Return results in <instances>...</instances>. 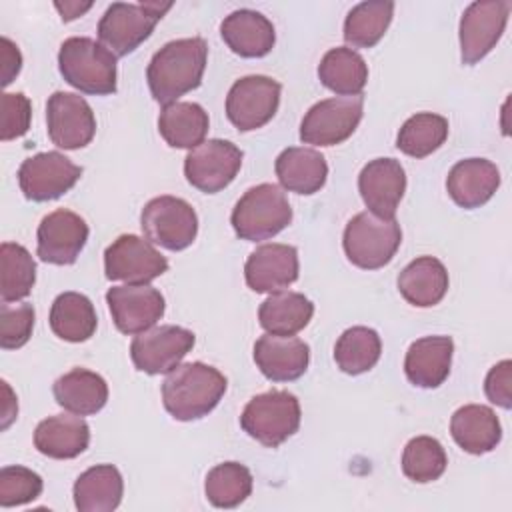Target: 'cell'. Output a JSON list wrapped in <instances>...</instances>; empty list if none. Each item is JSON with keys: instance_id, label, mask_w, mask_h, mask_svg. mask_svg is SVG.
Instances as JSON below:
<instances>
[{"instance_id": "cell-10", "label": "cell", "mask_w": 512, "mask_h": 512, "mask_svg": "<svg viewBox=\"0 0 512 512\" xmlns=\"http://www.w3.org/2000/svg\"><path fill=\"white\" fill-rule=\"evenodd\" d=\"M280 92V82L270 76H244L228 90L226 116L240 132L262 128L274 118L280 106Z\"/></svg>"}, {"instance_id": "cell-29", "label": "cell", "mask_w": 512, "mask_h": 512, "mask_svg": "<svg viewBox=\"0 0 512 512\" xmlns=\"http://www.w3.org/2000/svg\"><path fill=\"white\" fill-rule=\"evenodd\" d=\"M52 394L58 406L64 410L78 416H90L106 406L108 384L92 370L72 368L54 382Z\"/></svg>"}, {"instance_id": "cell-23", "label": "cell", "mask_w": 512, "mask_h": 512, "mask_svg": "<svg viewBox=\"0 0 512 512\" xmlns=\"http://www.w3.org/2000/svg\"><path fill=\"white\" fill-rule=\"evenodd\" d=\"M220 36L226 46L242 58H262L276 42L272 22L250 8L230 12L220 24Z\"/></svg>"}, {"instance_id": "cell-28", "label": "cell", "mask_w": 512, "mask_h": 512, "mask_svg": "<svg viewBox=\"0 0 512 512\" xmlns=\"http://www.w3.org/2000/svg\"><path fill=\"white\" fill-rule=\"evenodd\" d=\"M398 292L418 308L436 306L448 292V272L434 256H420L398 274Z\"/></svg>"}, {"instance_id": "cell-35", "label": "cell", "mask_w": 512, "mask_h": 512, "mask_svg": "<svg viewBox=\"0 0 512 512\" xmlns=\"http://www.w3.org/2000/svg\"><path fill=\"white\" fill-rule=\"evenodd\" d=\"M394 16L392 0H368L356 4L344 20V40L352 48H372L386 34Z\"/></svg>"}, {"instance_id": "cell-5", "label": "cell", "mask_w": 512, "mask_h": 512, "mask_svg": "<svg viewBox=\"0 0 512 512\" xmlns=\"http://www.w3.org/2000/svg\"><path fill=\"white\" fill-rule=\"evenodd\" d=\"M172 2H114L98 22V40L116 58L134 52L156 28Z\"/></svg>"}, {"instance_id": "cell-22", "label": "cell", "mask_w": 512, "mask_h": 512, "mask_svg": "<svg viewBox=\"0 0 512 512\" xmlns=\"http://www.w3.org/2000/svg\"><path fill=\"white\" fill-rule=\"evenodd\" d=\"M500 186V170L486 158H466L456 162L446 178L450 198L464 210L486 204Z\"/></svg>"}, {"instance_id": "cell-45", "label": "cell", "mask_w": 512, "mask_h": 512, "mask_svg": "<svg viewBox=\"0 0 512 512\" xmlns=\"http://www.w3.org/2000/svg\"><path fill=\"white\" fill-rule=\"evenodd\" d=\"M0 46H2V52H0V58H2V66H0L2 86H8L18 76V72L22 68V54H20L18 46L6 36L0 40Z\"/></svg>"}, {"instance_id": "cell-30", "label": "cell", "mask_w": 512, "mask_h": 512, "mask_svg": "<svg viewBox=\"0 0 512 512\" xmlns=\"http://www.w3.org/2000/svg\"><path fill=\"white\" fill-rule=\"evenodd\" d=\"M72 492L80 512H112L122 502L124 480L116 466L98 464L76 478Z\"/></svg>"}, {"instance_id": "cell-20", "label": "cell", "mask_w": 512, "mask_h": 512, "mask_svg": "<svg viewBox=\"0 0 512 512\" xmlns=\"http://www.w3.org/2000/svg\"><path fill=\"white\" fill-rule=\"evenodd\" d=\"M358 190L368 212L394 218L406 192V172L394 158H374L360 170Z\"/></svg>"}, {"instance_id": "cell-32", "label": "cell", "mask_w": 512, "mask_h": 512, "mask_svg": "<svg viewBox=\"0 0 512 512\" xmlns=\"http://www.w3.org/2000/svg\"><path fill=\"white\" fill-rule=\"evenodd\" d=\"M314 314V304L300 292L280 290L270 294L258 308L260 326L268 334L294 336L308 326Z\"/></svg>"}, {"instance_id": "cell-12", "label": "cell", "mask_w": 512, "mask_h": 512, "mask_svg": "<svg viewBox=\"0 0 512 512\" xmlns=\"http://www.w3.org/2000/svg\"><path fill=\"white\" fill-rule=\"evenodd\" d=\"M194 342V332L182 326H152L134 336L130 344V358L140 372L168 374L194 348Z\"/></svg>"}, {"instance_id": "cell-16", "label": "cell", "mask_w": 512, "mask_h": 512, "mask_svg": "<svg viewBox=\"0 0 512 512\" xmlns=\"http://www.w3.org/2000/svg\"><path fill=\"white\" fill-rule=\"evenodd\" d=\"M46 124L52 144L64 150H78L92 142L96 118L90 104L74 92H54L46 102Z\"/></svg>"}, {"instance_id": "cell-42", "label": "cell", "mask_w": 512, "mask_h": 512, "mask_svg": "<svg viewBox=\"0 0 512 512\" xmlns=\"http://www.w3.org/2000/svg\"><path fill=\"white\" fill-rule=\"evenodd\" d=\"M34 330V306L22 304H0V346L4 350L22 348Z\"/></svg>"}, {"instance_id": "cell-3", "label": "cell", "mask_w": 512, "mask_h": 512, "mask_svg": "<svg viewBox=\"0 0 512 512\" xmlns=\"http://www.w3.org/2000/svg\"><path fill=\"white\" fill-rule=\"evenodd\" d=\"M58 68L62 78L84 94L116 92V56L92 38H66L58 50Z\"/></svg>"}, {"instance_id": "cell-41", "label": "cell", "mask_w": 512, "mask_h": 512, "mask_svg": "<svg viewBox=\"0 0 512 512\" xmlns=\"http://www.w3.org/2000/svg\"><path fill=\"white\" fill-rule=\"evenodd\" d=\"M44 482L40 474L26 466H4L0 470V506L12 508L28 504L42 494Z\"/></svg>"}, {"instance_id": "cell-31", "label": "cell", "mask_w": 512, "mask_h": 512, "mask_svg": "<svg viewBox=\"0 0 512 512\" xmlns=\"http://www.w3.org/2000/svg\"><path fill=\"white\" fill-rule=\"evenodd\" d=\"M208 112L196 102H172L160 110L158 132L172 148H196L208 134Z\"/></svg>"}, {"instance_id": "cell-4", "label": "cell", "mask_w": 512, "mask_h": 512, "mask_svg": "<svg viewBox=\"0 0 512 512\" xmlns=\"http://www.w3.org/2000/svg\"><path fill=\"white\" fill-rule=\"evenodd\" d=\"M230 222L236 236L242 240H268L292 222V206L280 186L264 182L248 188L240 196Z\"/></svg>"}, {"instance_id": "cell-19", "label": "cell", "mask_w": 512, "mask_h": 512, "mask_svg": "<svg viewBox=\"0 0 512 512\" xmlns=\"http://www.w3.org/2000/svg\"><path fill=\"white\" fill-rule=\"evenodd\" d=\"M298 250L290 244H262L250 252L244 264V278L250 290L274 294L298 280Z\"/></svg>"}, {"instance_id": "cell-7", "label": "cell", "mask_w": 512, "mask_h": 512, "mask_svg": "<svg viewBox=\"0 0 512 512\" xmlns=\"http://www.w3.org/2000/svg\"><path fill=\"white\" fill-rule=\"evenodd\" d=\"M300 402L288 390H270L248 400L242 410V430L262 446L276 448L300 428Z\"/></svg>"}, {"instance_id": "cell-44", "label": "cell", "mask_w": 512, "mask_h": 512, "mask_svg": "<svg viewBox=\"0 0 512 512\" xmlns=\"http://www.w3.org/2000/svg\"><path fill=\"white\" fill-rule=\"evenodd\" d=\"M510 380H512V362L510 360H502V362L494 364L484 380L486 398L504 410H508L512 406Z\"/></svg>"}, {"instance_id": "cell-33", "label": "cell", "mask_w": 512, "mask_h": 512, "mask_svg": "<svg viewBox=\"0 0 512 512\" xmlns=\"http://www.w3.org/2000/svg\"><path fill=\"white\" fill-rule=\"evenodd\" d=\"M52 332L66 342H86L98 326L94 304L80 292H62L54 298L50 316Z\"/></svg>"}, {"instance_id": "cell-40", "label": "cell", "mask_w": 512, "mask_h": 512, "mask_svg": "<svg viewBox=\"0 0 512 512\" xmlns=\"http://www.w3.org/2000/svg\"><path fill=\"white\" fill-rule=\"evenodd\" d=\"M448 466L444 446L432 436H416L408 440L402 452V472L418 484L438 480Z\"/></svg>"}, {"instance_id": "cell-15", "label": "cell", "mask_w": 512, "mask_h": 512, "mask_svg": "<svg viewBox=\"0 0 512 512\" xmlns=\"http://www.w3.org/2000/svg\"><path fill=\"white\" fill-rule=\"evenodd\" d=\"M166 270V256H162L150 240L136 234H122L104 250V272L108 280L150 284Z\"/></svg>"}, {"instance_id": "cell-25", "label": "cell", "mask_w": 512, "mask_h": 512, "mask_svg": "<svg viewBox=\"0 0 512 512\" xmlns=\"http://www.w3.org/2000/svg\"><path fill=\"white\" fill-rule=\"evenodd\" d=\"M90 444V426L82 416L54 414L34 430V446L40 454L56 460L80 456Z\"/></svg>"}, {"instance_id": "cell-24", "label": "cell", "mask_w": 512, "mask_h": 512, "mask_svg": "<svg viewBox=\"0 0 512 512\" xmlns=\"http://www.w3.org/2000/svg\"><path fill=\"white\" fill-rule=\"evenodd\" d=\"M454 342L450 336L414 340L404 358L406 378L418 388H438L450 374Z\"/></svg>"}, {"instance_id": "cell-13", "label": "cell", "mask_w": 512, "mask_h": 512, "mask_svg": "<svg viewBox=\"0 0 512 512\" xmlns=\"http://www.w3.org/2000/svg\"><path fill=\"white\" fill-rule=\"evenodd\" d=\"M510 14L508 0H478L468 4L460 18V60L466 66L480 62L502 38Z\"/></svg>"}, {"instance_id": "cell-39", "label": "cell", "mask_w": 512, "mask_h": 512, "mask_svg": "<svg viewBox=\"0 0 512 512\" xmlns=\"http://www.w3.org/2000/svg\"><path fill=\"white\" fill-rule=\"evenodd\" d=\"M204 494L216 508H236L252 494V474L240 462L216 464L206 474Z\"/></svg>"}, {"instance_id": "cell-6", "label": "cell", "mask_w": 512, "mask_h": 512, "mask_svg": "<svg viewBox=\"0 0 512 512\" xmlns=\"http://www.w3.org/2000/svg\"><path fill=\"white\" fill-rule=\"evenodd\" d=\"M402 242L400 224L394 218H380L372 212H358L344 228L342 246L346 258L362 270L386 266Z\"/></svg>"}, {"instance_id": "cell-38", "label": "cell", "mask_w": 512, "mask_h": 512, "mask_svg": "<svg viewBox=\"0 0 512 512\" xmlns=\"http://www.w3.org/2000/svg\"><path fill=\"white\" fill-rule=\"evenodd\" d=\"M36 282V262L30 252L16 242L0 244V296L2 302L26 298Z\"/></svg>"}, {"instance_id": "cell-26", "label": "cell", "mask_w": 512, "mask_h": 512, "mask_svg": "<svg viewBox=\"0 0 512 512\" xmlns=\"http://www.w3.org/2000/svg\"><path fill=\"white\" fill-rule=\"evenodd\" d=\"M450 434L464 452L480 456L500 444L502 426L490 406L466 404L452 414Z\"/></svg>"}, {"instance_id": "cell-14", "label": "cell", "mask_w": 512, "mask_h": 512, "mask_svg": "<svg viewBox=\"0 0 512 512\" xmlns=\"http://www.w3.org/2000/svg\"><path fill=\"white\" fill-rule=\"evenodd\" d=\"M82 176V168L68 156L50 150L26 158L18 168V184L24 198L48 202L66 194Z\"/></svg>"}, {"instance_id": "cell-34", "label": "cell", "mask_w": 512, "mask_h": 512, "mask_svg": "<svg viewBox=\"0 0 512 512\" xmlns=\"http://www.w3.org/2000/svg\"><path fill=\"white\" fill-rule=\"evenodd\" d=\"M318 78L334 94L356 96L362 94L368 82V64L356 50L336 46L322 56Z\"/></svg>"}, {"instance_id": "cell-9", "label": "cell", "mask_w": 512, "mask_h": 512, "mask_svg": "<svg viewBox=\"0 0 512 512\" xmlns=\"http://www.w3.org/2000/svg\"><path fill=\"white\" fill-rule=\"evenodd\" d=\"M364 96H334L316 102L300 122V140L312 146H336L348 140L362 120Z\"/></svg>"}, {"instance_id": "cell-8", "label": "cell", "mask_w": 512, "mask_h": 512, "mask_svg": "<svg viewBox=\"0 0 512 512\" xmlns=\"http://www.w3.org/2000/svg\"><path fill=\"white\" fill-rule=\"evenodd\" d=\"M140 226L146 240L178 252L196 240L198 216L186 200L164 194L146 202L140 212Z\"/></svg>"}, {"instance_id": "cell-21", "label": "cell", "mask_w": 512, "mask_h": 512, "mask_svg": "<svg viewBox=\"0 0 512 512\" xmlns=\"http://www.w3.org/2000/svg\"><path fill=\"white\" fill-rule=\"evenodd\" d=\"M254 362L272 382L300 378L310 362V346L296 336L264 334L254 344Z\"/></svg>"}, {"instance_id": "cell-43", "label": "cell", "mask_w": 512, "mask_h": 512, "mask_svg": "<svg viewBox=\"0 0 512 512\" xmlns=\"http://www.w3.org/2000/svg\"><path fill=\"white\" fill-rule=\"evenodd\" d=\"M30 118H32V104L28 96L22 92H4L0 140L8 142L24 136L30 128Z\"/></svg>"}, {"instance_id": "cell-36", "label": "cell", "mask_w": 512, "mask_h": 512, "mask_svg": "<svg viewBox=\"0 0 512 512\" xmlns=\"http://www.w3.org/2000/svg\"><path fill=\"white\" fill-rule=\"evenodd\" d=\"M382 354V340L368 326H352L340 334L334 346V360L344 374L358 376L376 366Z\"/></svg>"}, {"instance_id": "cell-37", "label": "cell", "mask_w": 512, "mask_h": 512, "mask_svg": "<svg viewBox=\"0 0 512 512\" xmlns=\"http://www.w3.org/2000/svg\"><path fill=\"white\" fill-rule=\"evenodd\" d=\"M448 138V120L434 112L410 116L398 130L396 148L412 158H426Z\"/></svg>"}, {"instance_id": "cell-27", "label": "cell", "mask_w": 512, "mask_h": 512, "mask_svg": "<svg viewBox=\"0 0 512 512\" xmlns=\"http://www.w3.org/2000/svg\"><path fill=\"white\" fill-rule=\"evenodd\" d=\"M274 170L284 190L304 196L318 192L328 178L326 158L318 150L304 146H290L282 150L276 158Z\"/></svg>"}, {"instance_id": "cell-1", "label": "cell", "mask_w": 512, "mask_h": 512, "mask_svg": "<svg viewBox=\"0 0 512 512\" xmlns=\"http://www.w3.org/2000/svg\"><path fill=\"white\" fill-rule=\"evenodd\" d=\"M208 60V44L204 38H178L166 42L154 52L146 80L150 94L160 104L178 102V98L200 86Z\"/></svg>"}, {"instance_id": "cell-2", "label": "cell", "mask_w": 512, "mask_h": 512, "mask_svg": "<svg viewBox=\"0 0 512 512\" xmlns=\"http://www.w3.org/2000/svg\"><path fill=\"white\" fill-rule=\"evenodd\" d=\"M226 386V376L210 364H178L162 382V404L174 420L192 422L218 406Z\"/></svg>"}, {"instance_id": "cell-46", "label": "cell", "mask_w": 512, "mask_h": 512, "mask_svg": "<svg viewBox=\"0 0 512 512\" xmlns=\"http://www.w3.org/2000/svg\"><path fill=\"white\" fill-rule=\"evenodd\" d=\"M54 6H56V10L60 12L62 20H64V22H70V20L82 16L86 10H90V8H92V2H84V4H80V2H64V4H62V2H56Z\"/></svg>"}, {"instance_id": "cell-17", "label": "cell", "mask_w": 512, "mask_h": 512, "mask_svg": "<svg viewBox=\"0 0 512 512\" xmlns=\"http://www.w3.org/2000/svg\"><path fill=\"white\" fill-rule=\"evenodd\" d=\"M88 232V224L80 214L58 208L46 214L38 224L36 254L48 264H74L86 246Z\"/></svg>"}, {"instance_id": "cell-18", "label": "cell", "mask_w": 512, "mask_h": 512, "mask_svg": "<svg viewBox=\"0 0 512 512\" xmlns=\"http://www.w3.org/2000/svg\"><path fill=\"white\" fill-rule=\"evenodd\" d=\"M106 302L116 328L122 334H140L164 316V296L150 284L112 286Z\"/></svg>"}, {"instance_id": "cell-11", "label": "cell", "mask_w": 512, "mask_h": 512, "mask_svg": "<svg viewBox=\"0 0 512 512\" xmlns=\"http://www.w3.org/2000/svg\"><path fill=\"white\" fill-rule=\"evenodd\" d=\"M242 150L230 140L212 138L192 148L184 158V176L188 184L204 194L224 190L240 172Z\"/></svg>"}]
</instances>
